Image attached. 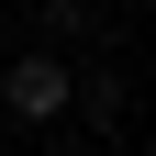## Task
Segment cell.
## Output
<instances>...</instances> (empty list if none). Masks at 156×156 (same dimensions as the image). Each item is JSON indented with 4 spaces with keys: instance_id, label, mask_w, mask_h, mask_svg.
I'll use <instances>...</instances> for the list:
<instances>
[{
    "instance_id": "2",
    "label": "cell",
    "mask_w": 156,
    "mask_h": 156,
    "mask_svg": "<svg viewBox=\"0 0 156 156\" xmlns=\"http://www.w3.org/2000/svg\"><path fill=\"white\" fill-rule=\"evenodd\" d=\"M67 112H78V123H123V78H112V67H89V78H78V101H67Z\"/></svg>"
},
{
    "instance_id": "1",
    "label": "cell",
    "mask_w": 156,
    "mask_h": 156,
    "mask_svg": "<svg viewBox=\"0 0 156 156\" xmlns=\"http://www.w3.org/2000/svg\"><path fill=\"white\" fill-rule=\"evenodd\" d=\"M67 101H78V78L56 67L45 45H34V56H11V67H0V112H11V123H67Z\"/></svg>"
}]
</instances>
